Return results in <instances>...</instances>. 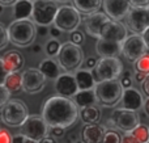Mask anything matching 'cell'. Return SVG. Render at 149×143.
I'll use <instances>...</instances> for the list:
<instances>
[{"instance_id": "obj_1", "label": "cell", "mask_w": 149, "mask_h": 143, "mask_svg": "<svg viewBox=\"0 0 149 143\" xmlns=\"http://www.w3.org/2000/svg\"><path fill=\"white\" fill-rule=\"evenodd\" d=\"M41 117L46 121L49 128H71L79 118V108L73 100L65 97H50L42 105Z\"/></svg>"}, {"instance_id": "obj_2", "label": "cell", "mask_w": 149, "mask_h": 143, "mask_svg": "<svg viewBox=\"0 0 149 143\" xmlns=\"http://www.w3.org/2000/svg\"><path fill=\"white\" fill-rule=\"evenodd\" d=\"M9 42L18 47L30 46L37 37V25L31 20L13 21L7 28Z\"/></svg>"}, {"instance_id": "obj_3", "label": "cell", "mask_w": 149, "mask_h": 143, "mask_svg": "<svg viewBox=\"0 0 149 143\" xmlns=\"http://www.w3.org/2000/svg\"><path fill=\"white\" fill-rule=\"evenodd\" d=\"M29 116L28 107L18 99H10L4 107L0 108V122L9 128H21Z\"/></svg>"}, {"instance_id": "obj_4", "label": "cell", "mask_w": 149, "mask_h": 143, "mask_svg": "<svg viewBox=\"0 0 149 143\" xmlns=\"http://www.w3.org/2000/svg\"><path fill=\"white\" fill-rule=\"evenodd\" d=\"M58 64L65 74H72L80 70V66L84 62L82 49L72 42L62 43V47L58 54Z\"/></svg>"}, {"instance_id": "obj_5", "label": "cell", "mask_w": 149, "mask_h": 143, "mask_svg": "<svg viewBox=\"0 0 149 143\" xmlns=\"http://www.w3.org/2000/svg\"><path fill=\"white\" fill-rule=\"evenodd\" d=\"M123 72V64L118 58H101L92 71L95 83L119 80Z\"/></svg>"}, {"instance_id": "obj_6", "label": "cell", "mask_w": 149, "mask_h": 143, "mask_svg": "<svg viewBox=\"0 0 149 143\" xmlns=\"http://www.w3.org/2000/svg\"><path fill=\"white\" fill-rule=\"evenodd\" d=\"M94 91L97 95L98 104L106 108L115 107L122 100V95H123V88H122L119 80L97 83L94 87Z\"/></svg>"}, {"instance_id": "obj_7", "label": "cell", "mask_w": 149, "mask_h": 143, "mask_svg": "<svg viewBox=\"0 0 149 143\" xmlns=\"http://www.w3.org/2000/svg\"><path fill=\"white\" fill-rule=\"evenodd\" d=\"M58 3L49 0H37L33 1V15L31 20L38 26H49L54 22L58 13Z\"/></svg>"}, {"instance_id": "obj_8", "label": "cell", "mask_w": 149, "mask_h": 143, "mask_svg": "<svg viewBox=\"0 0 149 143\" xmlns=\"http://www.w3.org/2000/svg\"><path fill=\"white\" fill-rule=\"evenodd\" d=\"M81 22V16L72 5H63L59 7L56 13V17L54 20L55 28H58L60 32H67V33H73L79 28Z\"/></svg>"}, {"instance_id": "obj_9", "label": "cell", "mask_w": 149, "mask_h": 143, "mask_svg": "<svg viewBox=\"0 0 149 143\" xmlns=\"http://www.w3.org/2000/svg\"><path fill=\"white\" fill-rule=\"evenodd\" d=\"M21 131L22 135L28 137V138L33 139L38 143L41 139L46 138L49 135L50 128L46 123V121L41 117V116H29L26 118V121L24 122V125L21 126Z\"/></svg>"}, {"instance_id": "obj_10", "label": "cell", "mask_w": 149, "mask_h": 143, "mask_svg": "<svg viewBox=\"0 0 149 143\" xmlns=\"http://www.w3.org/2000/svg\"><path fill=\"white\" fill-rule=\"evenodd\" d=\"M110 120L113 121L115 129H119L124 133H131L140 125L139 114L136 112H131V110L123 109V108L114 110Z\"/></svg>"}, {"instance_id": "obj_11", "label": "cell", "mask_w": 149, "mask_h": 143, "mask_svg": "<svg viewBox=\"0 0 149 143\" xmlns=\"http://www.w3.org/2000/svg\"><path fill=\"white\" fill-rule=\"evenodd\" d=\"M46 86V78L38 68H26L22 72V91L25 93L34 95L41 92Z\"/></svg>"}, {"instance_id": "obj_12", "label": "cell", "mask_w": 149, "mask_h": 143, "mask_svg": "<svg viewBox=\"0 0 149 143\" xmlns=\"http://www.w3.org/2000/svg\"><path fill=\"white\" fill-rule=\"evenodd\" d=\"M126 24L135 36H143V33L149 28V11L131 8L126 17Z\"/></svg>"}, {"instance_id": "obj_13", "label": "cell", "mask_w": 149, "mask_h": 143, "mask_svg": "<svg viewBox=\"0 0 149 143\" xmlns=\"http://www.w3.org/2000/svg\"><path fill=\"white\" fill-rule=\"evenodd\" d=\"M127 37H128L127 26L120 21L110 20L103 25L102 30H101L100 39L115 42V43H123Z\"/></svg>"}, {"instance_id": "obj_14", "label": "cell", "mask_w": 149, "mask_h": 143, "mask_svg": "<svg viewBox=\"0 0 149 143\" xmlns=\"http://www.w3.org/2000/svg\"><path fill=\"white\" fill-rule=\"evenodd\" d=\"M122 54L124 55V58L132 60V62L147 54V46L144 43L143 37L135 36V34L127 37L126 41L122 43Z\"/></svg>"}, {"instance_id": "obj_15", "label": "cell", "mask_w": 149, "mask_h": 143, "mask_svg": "<svg viewBox=\"0 0 149 143\" xmlns=\"http://www.w3.org/2000/svg\"><path fill=\"white\" fill-rule=\"evenodd\" d=\"M54 88H55V92L58 93V96L65 97V99L74 97V95L79 92L73 74H65V72L60 74V76L55 80Z\"/></svg>"}, {"instance_id": "obj_16", "label": "cell", "mask_w": 149, "mask_h": 143, "mask_svg": "<svg viewBox=\"0 0 149 143\" xmlns=\"http://www.w3.org/2000/svg\"><path fill=\"white\" fill-rule=\"evenodd\" d=\"M102 7L105 15L114 21H120L126 18L131 11L130 1H122V0H105L102 1Z\"/></svg>"}, {"instance_id": "obj_17", "label": "cell", "mask_w": 149, "mask_h": 143, "mask_svg": "<svg viewBox=\"0 0 149 143\" xmlns=\"http://www.w3.org/2000/svg\"><path fill=\"white\" fill-rule=\"evenodd\" d=\"M107 21H110V18L105 15V12H97L93 13L90 16L85 17V30L89 34L90 37H94V38L100 39L101 36V30H102L103 25H105Z\"/></svg>"}, {"instance_id": "obj_18", "label": "cell", "mask_w": 149, "mask_h": 143, "mask_svg": "<svg viewBox=\"0 0 149 143\" xmlns=\"http://www.w3.org/2000/svg\"><path fill=\"white\" fill-rule=\"evenodd\" d=\"M122 108L131 112H137L144 105V99L136 88L124 89L122 95Z\"/></svg>"}, {"instance_id": "obj_19", "label": "cell", "mask_w": 149, "mask_h": 143, "mask_svg": "<svg viewBox=\"0 0 149 143\" xmlns=\"http://www.w3.org/2000/svg\"><path fill=\"white\" fill-rule=\"evenodd\" d=\"M106 128L102 125H85L81 130L82 143H102Z\"/></svg>"}, {"instance_id": "obj_20", "label": "cell", "mask_w": 149, "mask_h": 143, "mask_svg": "<svg viewBox=\"0 0 149 143\" xmlns=\"http://www.w3.org/2000/svg\"><path fill=\"white\" fill-rule=\"evenodd\" d=\"M95 51L101 58H118L122 54V43L97 39Z\"/></svg>"}, {"instance_id": "obj_21", "label": "cell", "mask_w": 149, "mask_h": 143, "mask_svg": "<svg viewBox=\"0 0 149 143\" xmlns=\"http://www.w3.org/2000/svg\"><path fill=\"white\" fill-rule=\"evenodd\" d=\"M3 62H4L7 71L9 74H12L18 72L22 68V66L25 64V58L17 50H10V51H7L3 55Z\"/></svg>"}, {"instance_id": "obj_22", "label": "cell", "mask_w": 149, "mask_h": 143, "mask_svg": "<svg viewBox=\"0 0 149 143\" xmlns=\"http://www.w3.org/2000/svg\"><path fill=\"white\" fill-rule=\"evenodd\" d=\"M73 75H74V79H76L79 92L80 91H90V89H94L95 80H94V78H93L92 71L86 70V68H82V70H77Z\"/></svg>"}, {"instance_id": "obj_23", "label": "cell", "mask_w": 149, "mask_h": 143, "mask_svg": "<svg viewBox=\"0 0 149 143\" xmlns=\"http://www.w3.org/2000/svg\"><path fill=\"white\" fill-rule=\"evenodd\" d=\"M33 15V1L30 0H17L13 5V18L15 21L29 20Z\"/></svg>"}, {"instance_id": "obj_24", "label": "cell", "mask_w": 149, "mask_h": 143, "mask_svg": "<svg viewBox=\"0 0 149 143\" xmlns=\"http://www.w3.org/2000/svg\"><path fill=\"white\" fill-rule=\"evenodd\" d=\"M72 7L79 13L90 16L93 13H97L98 9H101L102 1L101 0H74L72 1Z\"/></svg>"}, {"instance_id": "obj_25", "label": "cell", "mask_w": 149, "mask_h": 143, "mask_svg": "<svg viewBox=\"0 0 149 143\" xmlns=\"http://www.w3.org/2000/svg\"><path fill=\"white\" fill-rule=\"evenodd\" d=\"M73 102L76 104L77 108L84 109V108L97 105L98 99H97V95H95L94 89H90V91H80L74 95Z\"/></svg>"}, {"instance_id": "obj_26", "label": "cell", "mask_w": 149, "mask_h": 143, "mask_svg": "<svg viewBox=\"0 0 149 143\" xmlns=\"http://www.w3.org/2000/svg\"><path fill=\"white\" fill-rule=\"evenodd\" d=\"M38 70L43 74L46 79H55L56 80L60 76V67L56 60H54L52 58L42 59L41 63H39Z\"/></svg>"}, {"instance_id": "obj_27", "label": "cell", "mask_w": 149, "mask_h": 143, "mask_svg": "<svg viewBox=\"0 0 149 143\" xmlns=\"http://www.w3.org/2000/svg\"><path fill=\"white\" fill-rule=\"evenodd\" d=\"M79 116L81 117L82 122H84L85 125H97L101 121L102 113H101V109L97 105H93V107H88V108L81 109Z\"/></svg>"}, {"instance_id": "obj_28", "label": "cell", "mask_w": 149, "mask_h": 143, "mask_svg": "<svg viewBox=\"0 0 149 143\" xmlns=\"http://www.w3.org/2000/svg\"><path fill=\"white\" fill-rule=\"evenodd\" d=\"M4 87L9 91V93H16V92L22 89V74L21 72H12L5 79Z\"/></svg>"}, {"instance_id": "obj_29", "label": "cell", "mask_w": 149, "mask_h": 143, "mask_svg": "<svg viewBox=\"0 0 149 143\" xmlns=\"http://www.w3.org/2000/svg\"><path fill=\"white\" fill-rule=\"evenodd\" d=\"M134 70L137 74H143L145 76H149V54H144L134 62Z\"/></svg>"}, {"instance_id": "obj_30", "label": "cell", "mask_w": 149, "mask_h": 143, "mask_svg": "<svg viewBox=\"0 0 149 143\" xmlns=\"http://www.w3.org/2000/svg\"><path fill=\"white\" fill-rule=\"evenodd\" d=\"M131 133L140 143H148L149 142V128L148 126L139 125L134 131H131Z\"/></svg>"}, {"instance_id": "obj_31", "label": "cell", "mask_w": 149, "mask_h": 143, "mask_svg": "<svg viewBox=\"0 0 149 143\" xmlns=\"http://www.w3.org/2000/svg\"><path fill=\"white\" fill-rule=\"evenodd\" d=\"M60 47H62V43H60L58 39H50L46 43V46H45V51H46V54L49 55L50 58L55 57V55L58 57Z\"/></svg>"}, {"instance_id": "obj_32", "label": "cell", "mask_w": 149, "mask_h": 143, "mask_svg": "<svg viewBox=\"0 0 149 143\" xmlns=\"http://www.w3.org/2000/svg\"><path fill=\"white\" fill-rule=\"evenodd\" d=\"M119 83H120L122 88L124 89H130L132 88V84H134V80H132V74L130 70H126L122 72L120 78H119Z\"/></svg>"}, {"instance_id": "obj_33", "label": "cell", "mask_w": 149, "mask_h": 143, "mask_svg": "<svg viewBox=\"0 0 149 143\" xmlns=\"http://www.w3.org/2000/svg\"><path fill=\"white\" fill-rule=\"evenodd\" d=\"M120 141L122 137L119 135V133H116L115 130H106L102 143H120Z\"/></svg>"}, {"instance_id": "obj_34", "label": "cell", "mask_w": 149, "mask_h": 143, "mask_svg": "<svg viewBox=\"0 0 149 143\" xmlns=\"http://www.w3.org/2000/svg\"><path fill=\"white\" fill-rule=\"evenodd\" d=\"M9 43V38H8V32L7 28L3 22H0V51L4 50Z\"/></svg>"}, {"instance_id": "obj_35", "label": "cell", "mask_w": 149, "mask_h": 143, "mask_svg": "<svg viewBox=\"0 0 149 143\" xmlns=\"http://www.w3.org/2000/svg\"><path fill=\"white\" fill-rule=\"evenodd\" d=\"M10 100V93L4 86H0V108H3Z\"/></svg>"}, {"instance_id": "obj_36", "label": "cell", "mask_w": 149, "mask_h": 143, "mask_svg": "<svg viewBox=\"0 0 149 143\" xmlns=\"http://www.w3.org/2000/svg\"><path fill=\"white\" fill-rule=\"evenodd\" d=\"M130 5L131 8H136V9L149 11V0H131Z\"/></svg>"}, {"instance_id": "obj_37", "label": "cell", "mask_w": 149, "mask_h": 143, "mask_svg": "<svg viewBox=\"0 0 149 143\" xmlns=\"http://www.w3.org/2000/svg\"><path fill=\"white\" fill-rule=\"evenodd\" d=\"M71 42L74 43V45H77V46H80V45L84 42V34H82L81 32H79V30L71 33Z\"/></svg>"}, {"instance_id": "obj_38", "label": "cell", "mask_w": 149, "mask_h": 143, "mask_svg": "<svg viewBox=\"0 0 149 143\" xmlns=\"http://www.w3.org/2000/svg\"><path fill=\"white\" fill-rule=\"evenodd\" d=\"M12 143H37V142L28 138V137L22 135V134H15L12 138Z\"/></svg>"}, {"instance_id": "obj_39", "label": "cell", "mask_w": 149, "mask_h": 143, "mask_svg": "<svg viewBox=\"0 0 149 143\" xmlns=\"http://www.w3.org/2000/svg\"><path fill=\"white\" fill-rule=\"evenodd\" d=\"M12 134L7 130V129H1L0 130V143H12Z\"/></svg>"}, {"instance_id": "obj_40", "label": "cell", "mask_w": 149, "mask_h": 143, "mask_svg": "<svg viewBox=\"0 0 149 143\" xmlns=\"http://www.w3.org/2000/svg\"><path fill=\"white\" fill-rule=\"evenodd\" d=\"M8 75H9V72H8L7 68H5L4 62H3V58H0V86H4L5 79H7Z\"/></svg>"}, {"instance_id": "obj_41", "label": "cell", "mask_w": 149, "mask_h": 143, "mask_svg": "<svg viewBox=\"0 0 149 143\" xmlns=\"http://www.w3.org/2000/svg\"><path fill=\"white\" fill-rule=\"evenodd\" d=\"M50 134H51V138H62L63 135H64V129L62 128H51L49 131Z\"/></svg>"}, {"instance_id": "obj_42", "label": "cell", "mask_w": 149, "mask_h": 143, "mask_svg": "<svg viewBox=\"0 0 149 143\" xmlns=\"http://www.w3.org/2000/svg\"><path fill=\"white\" fill-rule=\"evenodd\" d=\"M120 143H140V142L132 135V133H124V135L122 137Z\"/></svg>"}, {"instance_id": "obj_43", "label": "cell", "mask_w": 149, "mask_h": 143, "mask_svg": "<svg viewBox=\"0 0 149 143\" xmlns=\"http://www.w3.org/2000/svg\"><path fill=\"white\" fill-rule=\"evenodd\" d=\"M97 62H98V60L95 59V58L89 57L86 60H85V67H86V70L93 71V70H94V67H95V64H97Z\"/></svg>"}, {"instance_id": "obj_44", "label": "cell", "mask_w": 149, "mask_h": 143, "mask_svg": "<svg viewBox=\"0 0 149 143\" xmlns=\"http://www.w3.org/2000/svg\"><path fill=\"white\" fill-rule=\"evenodd\" d=\"M50 33V29L47 26H38L37 28V36H41V37H45Z\"/></svg>"}, {"instance_id": "obj_45", "label": "cell", "mask_w": 149, "mask_h": 143, "mask_svg": "<svg viewBox=\"0 0 149 143\" xmlns=\"http://www.w3.org/2000/svg\"><path fill=\"white\" fill-rule=\"evenodd\" d=\"M50 34H51V37H52V39H58L60 36H62V32L59 30L58 28H52V29H50Z\"/></svg>"}, {"instance_id": "obj_46", "label": "cell", "mask_w": 149, "mask_h": 143, "mask_svg": "<svg viewBox=\"0 0 149 143\" xmlns=\"http://www.w3.org/2000/svg\"><path fill=\"white\" fill-rule=\"evenodd\" d=\"M141 86H143V91H144V93L147 95V99H149V76H147V79L143 81Z\"/></svg>"}, {"instance_id": "obj_47", "label": "cell", "mask_w": 149, "mask_h": 143, "mask_svg": "<svg viewBox=\"0 0 149 143\" xmlns=\"http://www.w3.org/2000/svg\"><path fill=\"white\" fill-rule=\"evenodd\" d=\"M65 142L67 143H79V138H77L76 134H68L67 137H65Z\"/></svg>"}, {"instance_id": "obj_48", "label": "cell", "mask_w": 149, "mask_h": 143, "mask_svg": "<svg viewBox=\"0 0 149 143\" xmlns=\"http://www.w3.org/2000/svg\"><path fill=\"white\" fill-rule=\"evenodd\" d=\"M141 37H143V39H144V43H145V46H147V50H149V28L143 33Z\"/></svg>"}, {"instance_id": "obj_49", "label": "cell", "mask_w": 149, "mask_h": 143, "mask_svg": "<svg viewBox=\"0 0 149 143\" xmlns=\"http://www.w3.org/2000/svg\"><path fill=\"white\" fill-rule=\"evenodd\" d=\"M134 78H135V80H136L137 83H141V84H143V81H144L145 79H147V76L143 75V74H137V72H135V76H134Z\"/></svg>"}, {"instance_id": "obj_50", "label": "cell", "mask_w": 149, "mask_h": 143, "mask_svg": "<svg viewBox=\"0 0 149 143\" xmlns=\"http://www.w3.org/2000/svg\"><path fill=\"white\" fill-rule=\"evenodd\" d=\"M16 0H0V5L3 8L4 7H9V5H15Z\"/></svg>"}, {"instance_id": "obj_51", "label": "cell", "mask_w": 149, "mask_h": 143, "mask_svg": "<svg viewBox=\"0 0 149 143\" xmlns=\"http://www.w3.org/2000/svg\"><path fill=\"white\" fill-rule=\"evenodd\" d=\"M38 143H58V142H56V139L51 138V137H46V138L41 139Z\"/></svg>"}, {"instance_id": "obj_52", "label": "cell", "mask_w": 149, "mask_h": 143, "mask_svg": "<svg viewBox=\"0 0 149 143\" xmlns=\"http://www.w3.org/2000/svg\"><path fill=\"white\" fill-rule=\"evenodd\" d=\"M143 110H144V113L149 117V99L144 100V105H143Z\"/></svg>"}, {"instance_id": "obj_53", "label": "cell", "mask_w": 149, "mask_h": 143, "mask_svg": "<svg viewBox=\"0 0 149 143\" xmlns=\"http://www.w3.org/2000/svg\"><path fill=\"white\" fill-rule=\"evenodd\" d=\"M41 51H42V45H39V43L33 45V53L38 54V53H41Z\"/></svg>"}, {"instance_id": "obj_54", "label": "cell", "mask_w": 149, "mask_h": 143, "mask_svg": "<svg viewBox=\"0 0 149 143\" xmlns=\"http://www.w3.org/2000/svg\"><path fill=\"white\" fill-rule=\"evenodd\" d=\"M3 11H4V8H3L1 5H0V13H3Z\"/></svg>"}, {"instance_id": "obj_55", "label": "cell", "mask_w": 149, "mask_h": 143, "mask_svg": "<svg viewBox=\"0 0 149 143\" xmlns=\"http://www.w3.org/2000/svg\"><path fill=\"white\" fill-rule=\"evenodd\" d=\"M0 125H1V122H0ZM0 130H1V126H0Z\"/></svg>"}, {"instance_id": "obj_56", "label": "cell", "mask_w": 149, "mask_h": 143, "mask_svg": "<svg viewBox=\"0 0 149 143\" xmlns=\"http://www.w3.org/2000/svg\"><path fill=\"white\" fill-rule=\"evenodd\" d=\"M79 143H82V142H79Z\"/></svg>"}, {"instance_id": "obj_57", "label": "cell", "mask_w": 149, "mask_h": 143, "mask_svg": "<svg viewBox=\"0 0 149 143\" xmlns=\"http://www.w3.org/2000/svg\"><path fill=\"white\" fill-rule=\"evenodd\" d=\"M148 143H149V142H148Z\"/></svg>"}]
</instances>
